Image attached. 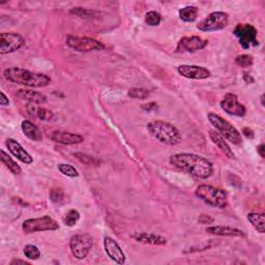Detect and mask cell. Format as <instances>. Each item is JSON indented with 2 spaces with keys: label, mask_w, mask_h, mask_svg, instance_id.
<instances>
[{
  "label": "cell",
  "mask_w": 265,
  "mask_h": 265,
  "mask_svg": "<svg viewBox=\"0 0 265 265\" xmlns=\"http://www.w3.org/2000/svg\"><path fill=\"white\" fill-rule=\"evenodd\" d=\"M170 164L199 180H207L214 173V165L207 158L195 153H176L170 156Z\"/></svg>",
  "instance_id": "cell-1"
},
{
  "label": "cell",
  "mask_w": 265,
  "mask_h": 265,
  "mask_svg": "<svg viewBox=\"0 0 265 265\" xmlns=\"http://www.w3.org/2000/svg\"><path fill=\"white\" fill-rule=\"evenodd\" d=\"M4 76L12 83L32 88L46 87L51 83V79L47 75L42 73H34L22 67L7 68L5 69Z\"/></svg>",
  "instance_id": "cell-2"
},
{
  "label": "cell",
  "mask_w": 265,
  "mask_h": 265,
  "mask_svg": "<svg viewBox=\"0 0 265 265\" xmlns=\"http://www.w3.org/2000/svg\"><path fill=\"white\" fill-rule=\"evenodd\" d=\"M146 129L153 138L163 144L173 146L182 142V135L180 131L170 122L163 120L150 121L147 123Z\"/></svg>",
  "instance_id": "cell-3"
},
{
  "label": "cell",
  "mask_w": 265,
  "mask_h": 265,
  "mask_svg": "<svg viewBox=\"0 0 265 265\" xmlns=\"http://www.w3.org/2000/svg\"><path fill=\"white\" fill-rule=\"evenodd\" d=\"M196 196L206 204L224 209L228 205L227 193L224 190L218 189L209 185H200L196 191Z\"/></svg>",
  "instance_id": "cell-4"
},
{
  "label": "cell",
  "mask_w": 265,
  "mask_h": 265,
  "mask_svg": "<svg viewBox=\"0 0 265 265\" xmlns=\"http://www.w3.org/2000/svg\"><path fill=\"white\" fill-rule=\"evenodd\" d=\"M207 118L221 136H223L228 141H230V142L234 145L241 144L242 138L239 131L235 127H233L228 120H226L225 118H223L222 116L216 113H211V112L208 113Z\"/></svg>",
  "instance_id": "cell-5"
},
{
  "label": "cell",
  "mask_w": 265,
  "mask_h": 265,
  "mask_svg": "<svg viewBox=\"0 0 265 265\" xmlns=\"http://www.w3.org/2000/svg\"><path fill=\"white\" fill-rule=\"evenodd\" d=\"M59 229V224L49 216L37 219H28L23 222L22 230L26 234L43 231H55Z\"/></svg>",
  "instance_id": "cell-6"
},
{
  "label": "cell",
  "mask_w": 265,
  "mask_h": 265,
  "mask_svg": "<svg viewBox=\"0 0 265 265\" xmlns=\"http://www.w3.org/2000/svg\"><path fill=\"white\" fill-rule=\"evenodd\" d=\"M94 246V237L88 233L76 234L69 240V249L73 256L83 260L90 254Z\"/></svg>",
  "instance_id": "cell-7"
},
{
  "label": "cell",
  "mask_w": 265,
  "mask_h": 265,
  "mask_svg": "<svg viewBox=\"0 0 265 265\" xmlns=\"http://www.w3.org/2000/svg\"><path fill=\"white\" fill-rule=\"evenodd\" d=\"M229 17L224 12H214L209 14L197 25V29L203 32H213L224 29L228 25Z\"/></svg>",
  "instance_id": "cell-8"
},
{
  "label": "cell",
  "mask_w": 265,
  "mask_h": 265,
  "mask_svg": "<svg viewBox=\"0 0 265 265\" xmlns=\"http://www.w3.org/2000/svg\"><path fill=\"white\" fill-rule=\"evenodd\" d=\"M66 45L77 52H91V51H101L105 50L106 46L93 38L88 37H73V35H68L66 38Z\"/></svg>",
  "instance_id": "cell-9"
},
{
  "label": "cell",
  "mask_w": 265,
  "mask_h": 265,
  "mask_svg": "<svg viewBox=\"0 0 265 265\" xmlns=\"http://www.w3.org/2000/svg\"><path fill=\"white\" fill-rule=\"evenodd\" d=\"M235 37L238 39L240 46L243 49L258 46L257 29L251 24H238L233 30Z\"/></svg>",
  "instance_id": "cell-10"
},
{
  "label": "cell",
  "mask_w": 265,
  "mask_h": 265,
  "mask_svg": "<svg viewBox=\"0 0 265 265\" xmlns=\"http://www.w3.org/2000/svg\"><path fill=\"white\" fill-rule=\"evenodd\" d=\"M25 40L21 34L17 32H4L0 34V54H10L21 49Z\"/></svg>",
  "instance_id": "cell-11"
},
{
  "label": "cell",
  "mask_w": 265,
  "mask_h": 265,
  "mask_svg": "<svg viewBox=\"0 0 265 265\" xmlns=\"http://www.w3.org/2000/svg\"><path fill=\"white\" fill-rule=\"evenodd\" d=\"M221 108L229 115L243 117L246 113L244 106L239 103L238 98L234 94H226L224 99L220 103Z\"/></svg>",
  "instance_id": "cell-12"
},
{
  "label": "cell",
  "mask_w": 265,
  "mask_h": 265,
  "mask_svg": "<svg viewBox=\"0 0 265 265\" xmlns=\"http://www.w3.org/2000/svg\"><path fill=\"white\" fill-rule=\"evenodd\" d=\"M178 72L181 76L192 80H204L211 76L209 69L199 65L182 64L178 67Z\"/></svg>",
  "instance_id": "cell-13"
},
{
  "label": "cell",
  "mask_w": 265,
  "mask_h": 265,
  "mask_svg": "<svg viewBox=\"0 0 265 265\" xmlns=\"http://www.w3.org/2000/svg\"><path fill=\"white\" fill-rule=\"evenodd\" d=\"M208 45V41L204 40L197 35H193V37H185L181 39V41L176 47L178 52H197L199 50L204 49Z\"/></svg>",
  "instance_id": "cell-14"
},
{
  "label": "cell",
  "mask_w": 265,
  "mask_h": 265,
  "mask_svg": "<svg viewBox=\"0 0 265 265\" xmlns=\"http://www.w3.org/2000/svg\"><path fill=\"white\" fill-rule=\"evenodd\" d=\"M104 248L106 254H107L108 257L115 263L120 265L126 263V255L115 239L109 236H106L104 238Z\"/></svg>",
  "instance_id": "cell-15"
},
{
  "label": "cell",
  "mask_w": 265,
  "mask_h": 265,
  "mask_svg": "<svg viewBox=\"0 0 265 265\" xmlns=\"http://www.w3.org/2000/svg\"><path fill=\"white\" fill-rule=\"evenodd\" d=\"M49 138L56 143L63 145H74L80 144L84 141V137L78 134L64 132V131H53L49 134Z\"/></svg>",
  "instance_id": "cell-16"
},
{
  "label": "cell",
  "mask_w": 265,
  "mask_h": 265,
  "mask_svg": "<svg viewBox=\"0 0 265 265\" xmlns=\"http://www.w3.org/2000/svg\"><path fill=\"white\" fill-rule=\"evenodd\" d=\"M6 145L9 149V151L15 156L17 157L18 160L21 161L22 163L26 164V165H30L33 162V157L24 149V147L16 141L15 139L9 138L6 141Z\"/></svg>",
  "instance_id": "cell-17"
},
{
  "label": "cell",
  "mask_w": 265,
  "mask_h": 265,
  "mask_svg": "<svg viewBox=\"0 0 265 265\" xmlns=\"http://www.w3.org/2000/svg\"><path fill=\"white\" fill-rule=\"evenodd\" d=\"M205 231L208 234L218 235V236H236V237H245V233L237 228H232L229 226H211L207 227Z\"/></svg>",
  "instance_id": "cell-18"
},
{
  "label": "cell",
  "mask_w": 265,
  "mask_h": 265,
  "mask_svg": "<svg viewBox=\"0 0 265 265\" xmlns=\"http://www.w3.org/2000/svg\"><path fill=\"white\" fill-rule=\"evenodd\" d=\"M208 135H209L210 140L213 141V143L224 153V155H226L228 158H230V160H234L235 154L233 153L231 147L229 146V144L227 143V141L225 140L223 136H221L215 130H209Z\"/></svg>",
  "instance_id": "cell-19"
},
{
  "label": "cell",
  "mask_w": 265,
  "mask_h": 265,
  "mask_svg": "<svg viewBox=\"0 0 265 265\" xmlns=\"http://www.w3.org/2000/svg\"><path fill=\"white\" fill-rule=\"evenodd\" d=\"M132 238H134L137 242L144 243V244H150V245H165L167 244V238L157 235L154 233H146V232H137L132 235Z\"/></svg>",
  "instance_id": "cell-20"
},
{
  "label": "cell",
  "mask_w": 265,
  "mask_h": 265,
  "mask_svg": "<svg viewBox=\"0 0 265 265\" xmlns=\"http://www.w3.org/2000/svg\"><path fill=\"white\" fill-rule=\"evenodd\" d=\"M21 129L23 134L34 142H40L43 139L41 130L30 120H23L21 123Z\"/></svg>",
  "instance_id": "cell-21"
},
{
  "label": "cell",
  "mask_w": 265,
  "mask_h": 265,
  "mask_svg": "<svg viewBox=\"0 0 265 265\" xmlns=\"http://www.w3.org/2000/svg\"><path fill=\"white\" fill-rule=\"evenodd\" d=\"M17 98L20 100L27 101L31 104H45L47 102V97L41 93L33 92L29 90H20L16 94Z\"/></svg>",
  "instance_id": "cell-22"
},
{
  "label": "cell",
  "mask_w": 265,
  "mask_h": 265,
  "mask_svg": "<svg viewBox=\"0 0 265 265\" xmlns=\"http://www.w3.org/2000/svg\"><path fill=\"white\" fill-rule=\"evenodd\" d=\"M198 13H199L198 8L194 7V6H188V7L181 9L179 12V15H180L181 20H183L184 22L192 23L197 20Z\"/></svg>",
  "instance_id": "cell-23"
},
{
  "label": "cell",
  "mask_w": 265,
  "mask_h": 265,
  "mask_svg": "<svg viewBox=\"0 0 265 265\" xmlns=\"http://www.w3.org/2000/svg\"><path fill=\"white\" fill-rule=\"evenodd\" d=\"M246 218L259 233L262 234L265 232V217L263 214L250 213Z\"/></svg>",
  "instance_id": "cell-24"
},
{
  "label": "cell",
  "mask_w": 265,
  "mask_h": 265,
  "mask_svg": "<svg viewBox=\"0 0 265 265\" xmlns=\"http://www.w3.org/2000/svg\"><path fill=\"white\" fill-rule=\"evenodd\" d=\"M2 162L5 164V166L15 175H19L21 173V167L17 164V162H15L13 158L11 157V155H9L8 152H6V150L2 149Z\"/></svg>",
  "instance_id": "cell-25"
},
{
  "label": "cell",
  "mask_w": 265,
  "mask_h": 265,
  "mask_svg": "<svg viewBox=\"0 0 265 265\" xmlns=\"http://www.w3.org/2000/svg\"><path fill=\"white\" fill-rule=\"evenodd\" d=\"M28 111L32 116H35L37 118L44 120V121H49L53 118V113L45 108H37V107H33V104L28 106Z\"/></svg>",
  "instance_id": "cell-26"
},
{
  "label": "cell",
  "mask_w": 265,
  "mask_h": 265,
  "mask_svg": "<svg viewBox=\"0 0 265 265\" xmlns=\"http://www.w3.org/2000/svg\"><path fill=\"white\" fill-rule=\"evenodd\" d=\"M69 13L80 18H83V19H96V18H99L101 15L99 12L84 8H74L69 11Z\"/></svg>",
  "instance_id": "cell-27"
},
{
  "label": "cell",
  "mask_w": 265,
  "mask_h": 265,
  "mask_svg": "<svg viewBox=\"0 0 265 265\" xmlns=\"http://www.w3.org/2000/svg\"><path fill=\"white\" fill-rule=\"evenodd\" d=\"M128 96L134 100H146L149 97V91L146 88L133 87L128 92Z\"/></svg>",
  "instance_id": "cell-28"
},
{
  "label": "cell",
  "mask_w": 265,
  "mask_h": 265,
  "mask_svg": "<svg viewBox=\"0 0 265 265\" xmlns=\"http://www.w3.org/2000/svg\"><path fill=\"white\" fill-rule=\"evenodd\" d=\"M80 219V213L76 209H70L65 214L63 217V223L65 226L73 227L77 224V222Z\"/></svg>",
  "instance_id": "cell-29"
},
{
  "label": "cell",
  "mask_w": 265,
  "mask_h": 265,
  "mask_svg": "<svg viewBox=\"0 0 265 265\" xmlns=\"http://www.w3.org/2000/svg\"><path fill=\"white\" fill-rule=\"evenodd\" d=\"M161 21H162L161 14L155 12V11H150L145 15V23L148 26L155 27V26L161 24Z\"/></svg>",
  "instance_id": "cell-30"
},
{
  "label": "cell",
  "mask_w": 265,
  "mask_h": 265,
  "mask_svg": "<svg viewBox=\"0 0 265 265\" xmlns=\"http://www.w3.org/2000/svg\"><path fill=\"white\" fill-rule=\"evenodd\" d=\"M23 253L25 257L29 260H38L41 257V251L37 245L33 244H27L23 250Z\"/></svg>",
  "instance_id": "cell-31"
},
{
  "label": "cell",
  "mask_w": 265,
  "mask_h": 265,
  "mask_svg": "<svg viewBox=\"0 0 265 265\" xmlns=\"http://www.w3.org/2000/svg\"><path fill=\"white\" fill-rule=\"evenodd\" d=\"M57 168L61 174L67 176V178L74 179L79 176V172L77 171V169L69 164H58Z\"/></svg>",
  "instance_id": "cell-32"
},
{
  "label": "cell",
  "mask_w": 265,
  "mask_h": 265,
  "mask_svg": "<svg viewBox=\"0 0 265 265\" xmlns=\"http://www.w3.org/2000/svg\"><path fill=\"white\" fill-rule=\"evenodd\" d=\"M253 62H254L253 56L249 55V54H241V55L236 56V58H235V63L237 65H239L240 67H243V68L252 66Z\"/></svg>",
  "instance_id": "cell-33"
},
{
  "label": "cell",
  "mask_w": 265,
  "mask_h": 265,
  "mask_svg": "<svg viewBox=\"0 0 265 265\" xmlns=\"http://www.w3.org/2000/svg\"><path fill=\"white\" fill-rule=\"evenodd\" d=\"M50 199L53 203H61L64 201L65 199V194L64 192L59 189V188H56V189H52L50 191Z\"/></svg>",
  "instance_id": "cell-34"
},
{
  "label": "cell",
  "mask_w": 265,
  "mask_h": 265,
  "mask_svg": "<svg viewBox=\"0 0 265 265\" xmlns=\"http://www.w3.org/2000/svg\"><path fill=\"white\" fill-rule=\"evenodd\" d=\"M75 155L77 156V158H78L79 161H81L82 163H84L86 165H97L96 158H94L92 156H88V155L82 154V153H76Z\"/></svg>",
  "instance_id": "cell-35"
},
{
  "label": "cell",
  "mask_w": 265,
  "mask_h": 265,
  "mask_svg": "<svg viewBox=\"0 0 265 265\" xmlns=\"http://www.w3.org/2000/svg\"><path fill=\"white\" fill-rule=\"evenodd\" d=\"M198 222H199L200 224L206 225V224H211V223H214V219L211 218L210 216H208V215L202 214V215L199 216V218H198Z\"/></svg>",
  "instance_id": "cell-36"
},
{
  "label": "cell",
  "mask_w": 265,
  "mask_h": 265,
  "mask_svg": "<svg viewBox=\"0 0 265 265\" xmlns=\"http://www.w3.org/2000/svg\"><path fill=\"white\" fill-rule=\"evenodd\" d=\"M141 108H142L144 111H152L157 108V105L155 103H149V104L143 105Z\"/></svg>",
  "instance_id": "cell-37"
},
{
  "label": "cell",
  "mask_w": 265,
  "mask_h": 265,
  "mask_svg": "<svg viewBox=\"0 0 265 265\" xmlns=\"http://www.w3.org/2000/svg\"><path fill=\"white\" fill-rule=\"evenodd\" d=\"M0 96H2V100H0V105H2L3 107H6V106H9L10 105V100L5 95V93L2 92V93H0Z\"/></svg>",
  "instance_id": "cell-38"
},
{
  "label": "cell",
  "mask_w": 265,
  "mask_h": 265,
  "mask_svg": "<svg viewBox=\"0 0 265 265\" xmlns=\"http://www.w3.org/2000/svg\"><path fill=\"white\" fill-rule=\"evenodd\" d=\"M242 134H243L246 138H249V139H253L254 136H255L253 130H251V129H249V128H244V129L242 130Z\"/></svg>",
  "instance_id": "cell-39"
},
{
  "label": "cell",
  "mask_w": 265,
  "mask_h": 265,
  "mask_svg": "<svg viewBox=\"0 0 265 265\" xmlns=\"http://www.w3.org/2000/svg\"><path fill=\"white\" fill-rule=\"evenodd\" d=\"M243 80L246 82V83H250V84H252V83H254V78L250 75V74H248V73H243Z\"/></svg>",
  "instance_id": "cell-40"
},
{
  "label": "cell",
  "mask_w": 265,
  "mask_h": 265,
  "mask_svg": "<svg viewBox=\"0 0 265 265\" xmlns=\"http://www.w3.org/2000/svg\"><path fill=\"white\" fill-rule=\"evenodd\" d=\"M257 151H258L259 155H260L262 158H264V156H265V153H264V151H265V146H264V144H260V145L257 147Z\"/></svg>",
  "instance_id": "cell-41"
},
{
  "label": "cell",
  "mask_w": 265,
  "mask_h": 265,
  "mask_svg": "<svg viewBox=\"0 0 265 265\" xmlns=\"http://www.w3.org/2000/svg\"><path fill=\"white\" fill-rule=\"evenodd\" d=\"M15 264H23V265H29V262H26L24 260H19V259H14L12 262H11V265H15Z\"/></svg>",
  "instance_id": "cell-42"
},
{
  "label": "cell",
  "mask_w": 265,
  "mask_h": 265,
  "mask_svg": "<svg viewBox=\"0 0 265 265\" xmlns=\"http://www.w3.org/2000/svg\"><path fill=\"white\" fill-rule=\"evenodd\" d=\"M260 101H261V105L263 106V107H264V96L263 95H261V97H260Z\"/></svg>",
  "instance_id": "cell-43"
}]
</instances>
